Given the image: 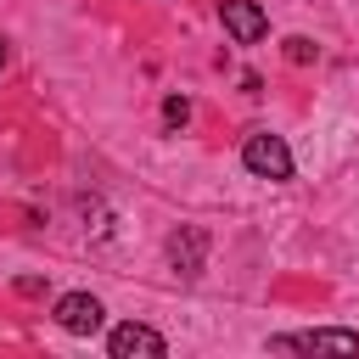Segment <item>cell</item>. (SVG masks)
I'll list each match as a JSON object with an SVG mask.
<instances>
[{"instance_id":"52a82bcc","label":"cell","mask_w":359,"mask_h":359,"mask_svg":"<svg viewBox=\"0 0 359 359\" xmlns=\"http://www.w3.org/2000/svg\"><path fill=\"white\" fill-rule=\"evenodd\" d=\"M185 118H191V101H185V95H168V101H163V123H168V129H180Z\"/></svg>"},{"instance_id":"8992f818","label":"cell","mask_w":359,"mask_h":359,"mask_svg":"<svg viewBox=\"0 0 359 359\" xmlns=\"http://www.w3.org/2000/svg\"><path fill=\"white\" fill-rule=\"evenodd\" d=\"M168 252H174V264H180L185 275H196V269H202V252H208V236H202V230H180V236L168 241Z\"/></svg>"},{"instance_id":"9c48e42d","label":"cell","mask_w":359,"mask_h":359,"mask_svg":"<svg viewBox=\"0 0 359 359\" xmlns=\"http://www.w3.org/2000/svg\"><path fill=\"white\" fill-rule=\"evenodd\" d=\"M0 67H6V39H0Z\"/></svg>"},{"instance_id":"5b68a950","label":"cell","mask_w":359,"mask_h":359,"mask_svg":"<svg viewBox=\"0 0 359 359\" xmlns=\"http://www.w3.org/2000/svg\"><path fill=\"white\" fill-rule=\"evenodd\" d=\"M101 303L90 297V292H67V297H56V325L67 331V337H90V331H101Z\"/></svg>"},{"instance_id":"6da1fadb","label":"cell","mask_w":359,"mask_h":359,"mask_svg":"<svg viewBox=\"0 0 359 359\" xmlns=\"http://www.w3.org/2000/svg\"><path fill=\"white\" fill-rule=\"evenodd\" d=\"M241 163H247V174H258V180H292V151H286V140L269 135V129H252V135L241 140Z\"/></svg>"},{"instance_id":"7a4b0ae2","label":"cell","mask_w":359,"mask_h":359,"mask_svg":"<svg viewBox=\"0 0 359 359\" xmlns=\"http://www.w3.org/2000/svg\"><path fill=\"white\" fill-rule=\"evenodd\" d=\"M275 353H359V331L325 325V331H292V337H269Z\"/></svg>"},{"instance_id":"3957f363","label":"cell","mask_w":359,"mask_h":359,"mask_svg":"<svg viewBox=\"0 0 359 359\" xmlns=\"http://www.w3.org/2000/svg\"><path fill=\"white\" fill-rule=\"evenodd\" d=\"M219 22H224V34L236 45H258L264 28H269V17H264L258 0H219Z\"/></svg>"},{"instance_id":"ba28073f","label":"cell","mask_w":359,"mask_h":359,"mask_svg":"<svg viewBox=\"0 0 359 359\" xmlns=\"http://www.w3.org/2000/svg\"><path fill=\"white\" fill-rule=\"evenodd\" d=\"M286 62H297V67H303V62H314V45H309L303 34H292V39H286Z\"/></svg>"},{"instance_id":"277c9868","label":"cell","mask_w":359,"mask_h":359,"mask_svg":"<svg viewBox=\"0 0 359 359\" xmlns=\"http://www.w3.org/2000/svg\"><path fill=\"white\" fill-rule=\"evenodd\" d=\"M107 353H112V359H163L168 342H163L151 325H135V320H129V325H118V331L107 337Z\"/></svg>"}]
</instances>
